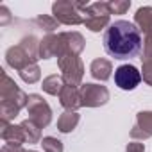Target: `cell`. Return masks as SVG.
Returning a JSON list of instances; mask_svg holds the SVG:
<instances>
[{
	"mask_svg": "<svg viewBox=\"0 0 152 152\" xmlns=\"http://www.w3.org/2000/svg\"><path fill=\"white\" fill-rule=\"evenodd\" d=\"M115 83L120 90H134L141 83V75L136 66L132 64H122L115 70Z\"/></svg>",
	"mask_w": 152,
	"mask_h": 152,
	"instance_id": "cell-2",
	"label": "cell"
},
{
	"mask_svg": "<svg viewBox=\"0 0 152 152\" xmlns=\"http://www.w3.org/2000/svg\"><path fill=\"white\" fill-rule=\"evenodd\" d=\"M141 43L140 29L127 20L113 22L104 32V48L115 59L136 57L141 52Z\"/></svg>",
	"mask_w": 152,
	"mask_h": 152,
	"instance_id": "cell-1",
	"label": "cell"
}]
</instances>
